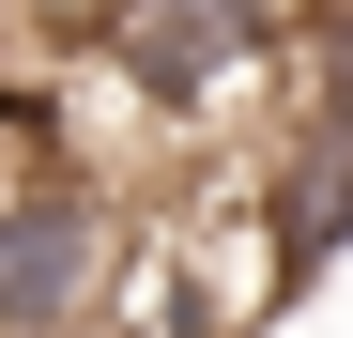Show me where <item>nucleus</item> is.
<instances>
[{
	"mask_svg": "<svg viewBox=\"0 0 353 338\" xmlns=\"http://www.w3.org/2000/svg\"><path fill=\"white\" fill-rule=\"evenodd\" d=\"M139 215L92 185V169H31L0 185V338H92L139 292Z\"/></svg>",
	"mask_w": 353,
	"mask_h": 338,
	"instance_id": "f03ea898",
	"label": "nucleus"
},
{
	"mask_svg": "<svg viewBox=\"0 0 353 338\" xmlns=\"http://www.w3.org/2000/svg\"><path fill=\"white\" fill-rule=\"evenodd\" d=\"M246 246H261V308H307L353 261V92H292L261 154H246Z\"/></svg>",
	"mask_w": 353,
	"mask_h": 338,
	"instance_id": "7ed1b4c3",
	"label": "nucleus"
},
{
	"mask_svg": "<svg viewBox=\"0 0 353 338\" xmlns=\"http://www.w3.org/2000/svg\"><path fill=\"white\" fill-rule=\"evenodd\" d=\"M92 62L123 77L139 123L230 139L261 108V77H292V0H108V16H92Z\"/></svg>",
	"mask_w": 353,
	"mask_h": 338,
	"instance_id": "f257e3e1",
	"label": "nucleus"
}]
</instances>
